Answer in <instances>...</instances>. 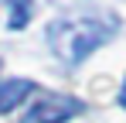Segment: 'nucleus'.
Segmentation results:
<instances>
[{
  "mask_svg": "<svg viewBox=\"0 0 126 123\" xmlns=\"http://www.w3.org/2000/svg\"><path fill=\"white\" fill-rule=\"evenodd\" d=\"M116 17H62L48 27V44L55 48V55L65 65H79L82 58H89L95 48H102L112 38Z\"/></svg>",
  "mask_w": 126,
  "mask_h": 123,
  "instance_id": "obj_1",
  "label": "nucleus"
},
{
  "mask_svg": "<svg viewBox=\"0 0 126 123\" xmlns=\"http://www.w3.org/2000/svg\"><path fill=\"white\" fill-rule=\"evenodd\" d=\"M82 109H85V102L75 99V96L48 92V96H41V99L27 109V116H24L21 123H65V120H72V116H79Z\"/></svg>",
  "mask_w": 126,
  "mask_h": 123,
  "instance_id": "obj_2",
  "label": "nucleus"
},
{
  "mask_svg": "<svg viewBox=\"0 0 126 123\" xmlns=\"http://www.w3.org/2000/svg\"><path fill=\"white\" fill-rule=\"evenodd\" d=\"M34 89H38V85L31 79H7V82H0V113L17 109V102H24Z\"/></svg>",
  "mask_w": 126,
  "mask_h": 123,
  "instance_id": "obj_3",
  "label": "nucleus"
},
{
  "mask_svg": "<svg viewBox=\"0 0 126 123\" xmlns=\"http://www.w3.org/2000/svg\"><path fill=\"white\" fill-rule=\"evenodd\" d=\"M31 20V0H14V7H10V20H7V27L10 31H21L24 24Z\"/></svg>",
  "mask_w": 126,
  "mask_h": 123,
  "instance_id": "obj_4",
  "label": "nucleus"
},
{
  "mask_svg": "<svg viewBox=\"0 0 126 123\" xmlns=\"http://www.w3.org/2000/svg\"><path fill=\"white\" fill-rule=\"evenodd\" d=\"M119 106H126V82H123V92H119Z\"/></svg>",
  "mask_w": 126,
  "mask_h": 123,
  "instance_id": "obj_5",
  "label": "nucleus"
},
{
  "mask_svg": "<svg viewBox=\"0 0 126 123\" xmlns=\"http://www.w3.org/2000/svg\"><path fill=\"white\" fill-rule=\"evenodd\" d=\"M0 65H3V62H0Z\"/></svg>",
  "mask_w": 126,
  "mask_h": 123,
  "instance_id": "obj_6",
  "label": "nucleus"
}]
</instances>
